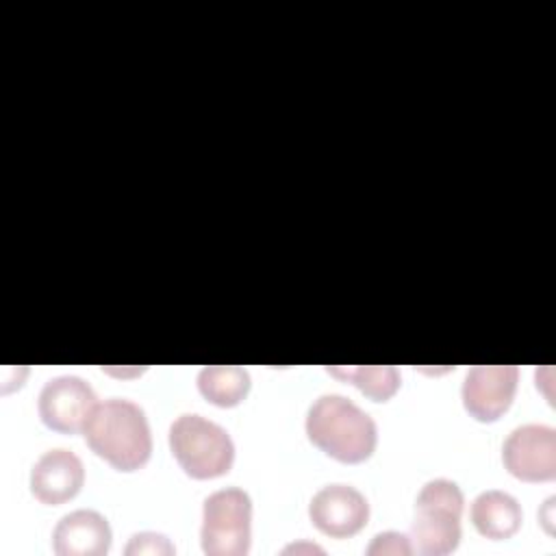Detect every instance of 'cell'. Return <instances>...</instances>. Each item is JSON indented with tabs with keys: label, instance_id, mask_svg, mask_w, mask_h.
Instances as JSON below:
<instances>
[{
	"label": "cell",
	"instance_id": "cell-1",
	"mask_svg": "<svg viewBox=\"0 0 556 556\" xmlns=\"http://www.w3.org/2000/svg\"><path fill=\"white\" fill-rule=\"evenodd\" d=\"M83 434L87 445L119 471L143 467L152 454V434L143 408L126 397L98 402Z\"/></svg>",
	"mask_w": 556,
	"mask_h": 556
},
{
	"label": "cell",
	"instance_id": "cell-2",
	"mask_svg": "<svg viewBox=\"0 0 556 556\" xmlns=\"http://www.w3.org/2000/svg\"><path fill=\"white\" fill-rule=\"evenodd\" d=\"M308 439L341 463L367 460L378 443L376 421L339 393L319 395L306 413Z\"/></svg>",
	"mask_w": 556,
	"mask_h": 556
},
{
	"label": "cell",
	"instance_id": "cell-3",
	"mask_svg": "<svg viewBox=\"0 0 556 556\" xmlns=\"http://www.w3.org/2000/svg\"><path fill=\"white\" fill-rule=\"evenodd\" d=\"M463 491L447 478L428 480L415 500V519L410 523L413 552L424 556H443L456 549L460 541Z\"/></svg>",
	"mask_w": 556,
	"mask_h": 556
},
{
	"label": "cell",
	"instance_id": "cell-4",
	"mask_svg": "<svg viewBox=\"0 0 556 556\" xmlns=\"http://www.w3.org/2000/svg\"><path fill=\"white\" fill-rule=\"evenodd\" d=\"M169 450L178 465L195 480H208L228 473L235 460L230 434L215 421L185 413L169 426Z\"/></svg>",
	"mask_w": 556,
	"mask_h": 556
},
{
	"label": "cell",
	"instance_id": "cell-5",
	"mask_svg": "<svg viewBox=\"0 0 556 556\" xmlns=\"http://www.w3.org/2000/svg\"><path fill=\"white\" fill-rule=\"evenodd\" d=\"M252 536V500L239 486L211 493L202 506L200 541L208 556H243Z\"/></svg>",
	"mask_w": 556,
	"mask_h": 556
},
{
	"label": "cell",
	"instance_id": "cell-6",
	"mask_svg": "<svg viewBox=\"0 0 556 556\" xmlns=\"http://www.w3.org/2000/svg\"><path fill=\"white\" fill-rule=\"evenodd\" d=\"M508 473L523 482H547L556 478V430L545 424L517 426L502 445Z\"/></svg>",
	"mask_w": 556,
	"mask_h": 556
},
{
	"label": "cell",
	"instance_id": "cell-7",
	"mask_svg": "<svg viewBox=\"0 0 556 556\" xmlns=\"http://www.w3.org/2000/svg\"><path fill=\"white\" fill-rule=\"evenodd\" d=\"M96 404V391L87 380L80 376H56L41 387L37 410L48 428L72 434L83 430Z\"/></svg>",
	"mask_w": 556,
	"mask_h": 556
},
{
	"label": "cell",
	"instance_id": "cell-8",
	"mask_svg": "<svg viewBox=\"0 0 556 556\" xmlns=\"http://www.w3.org/2000/svg\"><path fill=\"white\" fill-rule=\"evenodd\" d=\"M519 369L515 365H476L463 380V406L478 421H495L510 406Z\"/></svg>",
	"mask_w": 556,
	"mask_h": 556
},
{
	"label": "cell",
	"instance_id": "cell-9",
	"mask_svg": "<svg viewBox=\"0 0 556 556\" xmlns=\"http://www.w3.org/2000/svg\"><path fill=\"white\" fill-rule=\"evenodd\" d=\"M308 517L319 532L343 539L363 530L369 519V504L350 484H326L311 497Z\"/></svg>",
	"mask_w": 556,
	"mask_h": 556
},
{
	"label": "cell",
	"instance_id": "cell-10",
	"mask_svg": "<svg viewBox=\"0 0 556 556\" xmlns=\"http://www.w3.org/2000/svg\"><path fill=\"white\" fill-rule=\"evenodd\" d=\"M85 482L83 460L65 447L43 452L30 469V493L41 504H63L72 500Z\"/></svg>",
	"mask_w": 556,
	"mask_h": 556
},
{
	"label": "cell",
	"instance_id": "cell-11",
	"mask_svg": "<svg viewBox=\"0 0 556 556\" xmlns=\"http://www.w3.org/2000/svg\"><path fill=\"white\" fill-rule=\"evenodd\" d=\"M109 547L111 526L98 510H72L52 530V549L59 556H102Z\"/></svg>",
	"mask_w": 556,
	"mask_h": 556
},
{
	"label": "cell",
	"instance_id": "cell-12",
	"mask_svg": "<svg viewBox=\"0 0 556 556\" xmlns=\"http://www.w3.org/2000/svg\"><path fill=\"white\" fill-rule=\"evenodd\" d=\"M469 517L482 536L500 541V539L513 536L519 530L523 513L519 502L510 493L500 489H489V491H482L471 502Z\"/></svg>",
	"mask_w": 556,
	"mask_h": 556
},
{
	"label": "cell",
	"instance_id": "cell-13",
	"mask_svg": "<svg viewBox=\"0 0 556 556\" xmlns=\"http://www.w3.org/2000/svg\"><path fill=\"white\" fill-rule=\"evenodd\" d=\"M200 393L215 406H237L250 391V374L239 365H206L198 374Z\"/></svg>",
	"mask_w": 556,
	"mask_h": 556
},
{
	"label": "cell",
	"instance_id": "cell-14",
	"mask_svg": "<svg viewBox=\"0 0 556 556\" xmlns=\"http://www.w3.org/2000/svg\"><path fill=\"white\" fill-rule=\"evenodd\" d=\"M328 374H332L339 380H348L356 384L365 395H369L376 402L389 400L397 387H400V371L393 365H361V367H328Z\"/></svg>",
	"mask_w": 556,
	"mask_h": 556
},
{
	"label": "cell",
	"instance_id": "cell-15",
	"mask_svg": "<svg viewBox=\"0 0 556 556\" xmlns=\"http://www.w3.org/2000/svg\"><path fill=\"white\" fill-rule=\"evenodd\" d=\"M128 556L132 554H174L176 547L174 543L165 536V534H159V532H139V534H132L126 549H124Z\"/></svg>",
	"mask_w": 556,
	"mask_h": 556
},
{
	"label": "cell",
	"instance_id": "cell-16",
	"mask_svg": "<svg viewBox=\"0 0 556 556\" xmlns=\"http://www.w3.org/2000/svg\"><path fill=\"white\" fill-rule=\"evenodd\" d=\"M367 554L369 556H376V554H400V556H408L413 554V543L406 534L402 532H380L371 539L369 547H367Z\"/></svg>",
	"mask_w": 556,
	"mask_h": 556
},
{
	"label": "cell",
	"instance_id": "cell-17",
	"mask_svg": "<svg viewBox=\"0 0 556 556\" xmlns=\"http://www.w3.org/2000/svg\"><path fill=\"white\" fill-rule=\"evenodd\" d=\"M298 549H313V552H324L321 547H315V545H289V547H285V552H298Z\"/></svg>",
	"mask_w": 556,
	"mask_h": 556
}]
</instances>
